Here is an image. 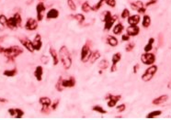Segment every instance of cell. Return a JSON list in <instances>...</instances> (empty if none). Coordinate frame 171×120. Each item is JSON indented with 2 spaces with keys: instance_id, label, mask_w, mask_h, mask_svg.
Here are the masks:
<instances>
[{
  "instance_id": "38",
  "label": "cell",
  "mask_w": 171,
  "mask_h": 120,
  "mask_svg": "<svg viewBox=\"0 0 171 120\" xmlns=\"http://www.w3.org/2000/svg\"><path fill=\"white\" fill-rule=\"evenodd\" d=\"M67 6L72 11H76L77 10V6H76L75 2L73 1V0H67Z\"/></svg>"
},
{
  "instance_id": "24",
  "label": "cell",
  "mask_w": 171,
  "mask_h": 120,
  "mask_svg": "<svg viewBox=\"0 0 171 120\" xmlns=\"http://www.w3.org/2000/svg\"><path fill=\"white\" fill-rule=\"evenodd\" d=\"M167 99H168V95L163 94V95H160L159 97L154 99L152 103H153V105H155V106H158V105H161V104L165 103Z\"/></svg>"
},
{
  "instance_id": "16",
  "label": "cell",
  "mask_w": 171,
  "mask_h": 120,
  "mask_svg": "<svg viewBox=\"0 0 171 120\" xmlns=\"http://www.w3.org/2000/svg\"><path fill=\"white\" fill-rule=\"evenodd\" d=\"M32 45H33V48L34 50L39 52L41 47H42V39H41V36L40 34H36L34 39H32Z\"/></svg>"
},
{
  "instance_id": "6",
  "label": "cell",
  "mask_w": 171,
  "mask_h": 120,
  "mask_svg": "<svg viewBox=\"0 0 171 120\" xmlns=\"http://www.w3.org/2000/svg\"><path fill=\"white\" fill-rule=\"evenodd\" d=\"M92 54V51L90 50V47L88 44H85L82 49H81V55H80V60L82 62L86 63L87 62H89V59L91 57Z\"/></svg>"
},
{
  "instance_id": "39",
  "label": "cell",
  "mask_w": 171,
  "mask_h": 120,
  "mask_svg": "<svg viewBox=\"0 0 171 120\" xmlns=\"http://www.w3.org/2000/svg\"><path fill=\"white\" fill-rule=\"evenodd\" d=\"M129 17H130V11H129V9L124 8V9L123 10V12H121V14H120V17L123 18V19H126V18H128Z\"/></svg>"
},
{
  "instance_id": "8",
  "label": "cell",
  "mask_w": 171,
  "mask_h": 120,
  "mask_svg": "<svg viewBox=\"0 0 171 120\" xmlns=\"http://www.w3.org/2000/svg\"><path fill=\"white\" fill-rule=\"evenodd\" d=\"M141 61L145 65H152L156 62V56L151 52H144L141 56Z\"/></svg>"
},
{
  "instance_id": "41",
  "label": "cell",
  "mask_w": 171,
  "mask_h": 120,
  "mask_svg": "<svg viewBox=\"0 0 171 120\" xmlns=\"http://www.w3.org/2000/svg\"><path fill=\"white\" fill-rule=\"evenodd\" d=\"M105 3L107 6L110 7V8H115L116 7V0H105Z\"/></svg>"
},
{
  "instance_id": "46",
  "label": "cell",
  "mask_w": 171,
  "mask_h": 120,
  "mask_svg": "<svg viewBox=\"0 0 171 120\" xmlns=\"http://www.w3.org/2000/svg\"><path fill=\"white\" fill-rule=\"evenodd\" d=\"M138 69H139V64L137 63V64H135V65L133 66V74H136V73H137Z\"/></svg>"
},
{
  "instance_id": "29",
  "label": "cell",
  "mask_w": 171,
  "mask_h": 120,
  "mask_svg": "<svg viewBox=\"0 0 171 120\" xmlns=\"http://www.w3.org/2000/svg\"><path fill=\"white\" fill-rule=\"evenodd\" d=\"M151 24V17L148 15H144L143 17V21H142V25L143 28L147 29Z\"/></svg>"
},
{
  "instance_id": "44",
  "label": "cell",
  "mask_w": 171,
  "mask_h": 120,
  "mask_svg": "<svg viewBox=\"0 0 171 120\" xmlns=\"http://www.w3.org/2000/svg\"><path fill=\"white\" fill-rule=\"evenodd\" d=\"M121 40L123 41H129L130 40V36L126 33V34H123L121 36Z\"/></svg>"
},
{
  "instance_id": "42",
  "label": "cell",
  "mask_w": 171,
  "mask_h": 120,
  "mask_svg": "<svg viewBox=\"0 0 171 120\" xmlns=\"http://www.w3.org/2000/svg\"><path fill=\"white\" fill-rule=\"evenodd\" d=\"M125 108H126L125 104H121V105H119V106L116 107V110H117V112L121 113V112H123V111L125 110Z\"/></svg>"
},
{
  "instance_id": "10",
  "label": "cell",
  "mask_w": 171,
  "mask_h": 120,
  "mask_svg": "<svg viewBox=\"0 0 171 120\" xmlns=\"http://www.w3.org/2000/svg\"><path fill=\"white\" fill-rule=\"evenodd\" d=\"M25 29L29 31H34L38 29V20L32 17L27 19L25 23Z\"/></svg>"
},
{
  "instance_id": "47",
  "label": "cell",
  "mask_w": 171,
  "mask_h": 120,
  "mask_svg": "<svg viewBox=\"0 0 171 120\" xmlns=\"http://www.w3.org/2000/svg\"><path fill=\"white\" fill-rule=\"evenodd\" d=\"M0 102H1V103H7V102H8V99L3 98V97H0Z\"/></svg>"
},
{
  "instance_id": "4",
  "label": "cell",
  "mask_w": 171,
  "mask_h": 120,
  "mask_svg": "<svg viewBox=\"0 0 171 120\" xmlns=\"http://www.w3.org/2000/svg\"><path fill=\"white\" fill-rule=\"evenodd\" d=\"M22 24V17L19 13H15L12 17H8L7 27L10 30H16L17 28H19Z\"/></svg>"
},
{
  "instance_id": "49",
  "label": "cell",
  "mask_w": 171,
  "mask_h": 120,
  "mask_svg": "<svg viewBox=\"0 0 171 120\" xmlns=\"http://www.w3.org/2000/svg\"><path fill=\"white\" fill-rule=\"evenodd\" d=\"M168 88H169V89H171V81L168 83Z\"/></svg>"
},
{
  "instance_id": "11",
  "label": "cell",
  "mask_w": 171,
  "mask_h": 120,
  "mask_svg": "<svg viewBox=\"0 0 171 120\" xmlns=\"http://www.w3.org/2000/svg\"><path fill=\"white\" fill-rule=\"evenodd\" d=\"M131 8L134 11H137L140 14H144L146 11L145 6L141 1H135V2L131 3Z\"/></svg>"
},
{
  "instance_id": "12",
  "label": "cell",
  "mask_w": 171,
  "mask_h": 120,
  "mask_svg": "<svg viewBox=\"0 0 171 120\" xmlns=\"http://www.w3.org/2000/svg\"><path fill=\"white\" fill-rule=\"evenodd\" d=\"M46 10V7L42 1H40L36 6V12H37V17L36 19L38 21H41L43 19V12Z\"/></svg>"
},
{
  "instance_id": "30",
  "label": "cell",
  "mask_w": 171,
  "mask_h": 120,
  "mask_svg": "<svg viewBox=\"0 0 171 120\" xmlns=\"http://www.w3.org/2000/svg\"><path fill=\"white\" fill-rule=\"evenodd\" d=\"M81 9H82L83 12H85V13H88V12H90V11H93V7L90 6L89 3H88L87 1H86V2H84V3L82 4V6H81Z\"/></svg>"
},
{
  "instance_id": "14",
  "label": "cell",
  "mask_w": 171,
  "mask_h": 120,
  "mask_svg": "<svg viewBox=\"0 0 171 120\" xmlns=\"http://www.w3.org/2000/svg\"><path fill=\"white\" fill-rule=\"evenodd\" d=\"M9 115L13 118H16V119H19V118H22L23 115H24V111L20 108H9L8 110Z\"/></svg>"
},
{
  "instance_id": "21",
  "label": "cell",
  "mask_w": 171,
  "mask_h": 120,
  "mask_svg": "<svg viewBox=\"0 0 171 120\" xmlns=\"http://www.w3.org/2000/svg\"><path fill=\"white\" fill-rule=\"evenodd\" d=\"M34 77L36 78V80L38 82H41L42 80V76H43V68L41 65H38L36 68H35V71H34Z\"/></svg>"
},
{
  "instance_id": "22",
  "label": "cell",
  "mask_w": 171,
  "mask_h": 120,
  "mask_svg": "<svg viewBox=\"0 0 171 120\" xmlns=\"http://www.w3.org/2000/svg\"><path fill=\"white\" fill-rule=\"evenodd\" d=\"M112 32L114 35H120L121 33H123V31L124 30V26H123V24H121V23H117L115 26L112 27Z\"/></svg>"
},
{
  "instance_id": "20",
  "label": "cell",
  "mask_w": 171,
  "mask_h": 120,
  "mask_svg": "<svg viewBox=\"0 0 171 120\" xmlns=\"http://www.w3.org/2000/svg\"><path fill=\"white\" fill-rule=\"evenodd\" d=\"M59 10L56 9V8H51L50 10H49L47 13H46V18L48 20H50V19H56L59 17Z\"/></svg>"
},
{
  "instance_id": "32",
  "label": "cell",
  "mask_w": 171,
  "mask_h": 120,
  "mask_svg": "<svg viewBox=\"0 0 171 120\" xmlns=\"http://www.w3.org/2000/svg\"><path fill=\"white\" fill-rule=\"evenodd\" d=\"M92 110L97 112V113H100L101 115L107 114V110L104 109L103 106H92Z\"/></svg>"
},
{
  "instance_id": "31",
  "label": "cell",
  "mask_w": 171,
  "mask_h": 120,
  "mask_svg": "<svg viewBox=\"0 0 171 120\" xmlns=\"http://www.w3.org/2000/svg\"><path fill=\"white\" fill-rule=\"evenodd\" d=\"M71 17L74 18V19L77 20V21H78L79 23H82V22H84V21L86 20V17H85V16H84L82 13H77V14H76V15H72Z\"/></svg>"
},
{
  "instance_id": "33",
  "label": "cell",
  "mask_w": 171,
  "mask_h": 120,
  "mask_svg": "<svg viewBox=\"0 0 171 120\" xmlns=\"http://www.w3.org/2000/svg\"><path fill=\"white\" fill-rule=\"evenodd\" d=\"M161 114H162V111H160V110H155V111L150 112V113H149L147 115H146V118H147V119L155 118V117H156V116L160 115Z\"/></svg>"
},
{
  "instance_id": "28",
  "label": "cell",
  "mask_w": 171,
  "mask_h": 120,
  "mask_svg": "<svg viewBox=\"0 0 171 120\" xmlns=\"http://www.w3.org/2000/svg\"><path fill=\"white\" fill-rule=\"evenodd\" d=\"M18 74V70L16 68L14 69H9V70H5L3 71V75L7 77H14Z\"/></svg>"
},
{
  "instance_id": "5",
  "label": "cell",
  "mask_w": 171,
  "mask_h": 120,
  "mask_svg": "<svg viewBox=\"0 0 171 120\" xmlns=\"http://www.w3.org/2000/svg\"><path fill=\"white\" fill-rule=\"evenodd\" d=\"M156 71H157V66L156 65H150L147 69L145 70V71L143 74L142 75V80L143 82H149L154 76L155 74H156Z\"/></svg>"
},
{
  "instance_id": "23",
  "label": "cell",
  "mask_w": 171,
  "mask_h": 120,
  "mask_svg": "<svg viewBox=\"0 0 171 120\" xmlns=\"http://www.w3.org/2000/svg\"><path fill=\"white\" fill-rule=\"evenodd\" d=\"M127 19H128L127 21L129 25H138L141 17L139 15H133V16H130Z\"/></svg>"
},
{
  "instance_id": "13",
  "label": "cell",
  "mask_w": 171,
  "mask_h": 120,
  "mask_svg": "<svg viewBox=\"0 0 171 120\" xmlns=\"http://www.w3.org/2000/svg\"><path fill=\"white\" fill-rule=\"evenodd\" d=\"M121 60V54L120 52H116L112 55L111 58V66H110V71L111 73H114L117 70V64L118 62Z\"/></svg>"
},
{
  "instance_id": "7",
  "label": "cell",
  "mask_w": 171,
  "mask_h": 120,
  "mask_svg": "<svg viewBox=\"0 0 171 120\" xmlns=\"http://www.w3.org/2000/svg\"><path fill=\"white\" fill-rule=\"evenodd\" d=\"M120 98H121V95H120V94H116L115 95V94L108 93L106 96H105V99L108 100L107 101V106L109 107H110V108L116 106L117 104H118V102L120 100Z\"/></svg>"
},
{
  "instance_id": "40",
  "label": "cell",
  "mask_w": 171,
  "mask_h": 120,
  "mask_svg": "<svg viewBox=\"0 0 171 120\" xmlns=\"http://www.w3.org/2000/svg\"><path fill=\"white\" fill-rule=\"evenodd\" d=\"M134 46H135V44H134V42H129L126 46H125V51L127 52H132L133 50V48H134Z\"/></svg>"
},
{
  "instance_id": "48",
  "label": "cell",
  "mask_w": 171,
  "mask_h": 120,
  "mask_svg": "<svg viewBox=\"0 0 171 120\" xmlns=\"http://www.w3.org/2000/svg\"><path fill=\"white\" fill-rule=\"evenodd\" d=\"M4 50H5V48H3L1 45H0V53H3V52H4Z\"/></svg>"
},
{
  "instance_id": "18",
  "label": "cell",
  "mask_w": 171,
  "mask_h": 120,
  "mask_svg": "<svg viewBox=\"0 0 171 120\" xmlns=\"http://www.w3.org/2000/svg\"><path fill=\"white\" fill-rule=\"evenodd\" d=\"M126 32L130 37H135L140 32V28L138 25H129V27L126 29Z\"/></svg>"
},
{
  "instance_id": "15",
  "label": "cell",
  "mask_w": 171,
  "mask_h": 120,
  "mask_svg": "<svg viewBox=\"0 0 171 120\" xmlns=\"http://www.w3.org/2000/svg\"><path fill=\"white\" fill-rule=\"evenodd\" d=\"M39 103L41 105V106H42V110H41V112L42 113H44L45 112V110H47L49 107H50L51 106H52V100L49 98V97H47V96H42V97H41L40 99H39Z\"/></svg>"
},
{
  "instance_id": "50",
  "label": "cell",
  "mask_w": 171,
  "mask_h": 120,
  "mask_svg": "<svg viewBox=\"0 0 171 120\" xmlns=\"http://www.w3.org/2000/svg\"><path fill=\"white\" fill-rule=\"evenodd\" d=\"M39 1H42V0H39Z\"/></svg>"
},
{
  "instance_id": "25",
  "label": "cell",
  "mask_w": 171,
  "mask_h": 120,
  "mask_svg": "<svg viewBox=\"0 0 171 120\" xmlns=\"http://www.w3.org/2000/svg\"><path fill=\"white\" fill-rule=\"evenodd\" d=\"M107 43H108L110 47H116V46H118V44H119V40H118V39H117L115 36L110 35V36H108V38H107Z\"/></svg>"
},
{
  "instance_id": "36",
  "label": "cell",
  "mask_w": 171,
  "mask_h": 120,
  "mask_svg": "<svg viewBox=\"0 0 171 120\" xmlns=\"http://www.w3.org/2000/svg\"><path fill=\"white\" fill-rule=\"evenodd\" d=\"M103 3H105V0H99V1H97V3L93 6V11H97V10H99L102 7Z\"/></svg>"
},
{
  "instance_id": "37",
  "label": "cell",
  "mask_w": 171,
  "mask_h": 120,
  "mask_svg": "<svg viewBox=\"0 0 171 120\" xmlns=\"http://www.w3.org/2000/svg\"><path fill=\"white\" fill-rule=\"evenodd\" d=\"M8 17L4 15V14H1L0 15V25L2 26H7L8 24Z\"/></svg>"
},
{
  "instance_id": "35",
  "label": "cell",
  "mask_w": 171,
  "mask_h": 120,
  "mask_svg": "<svg viewBox=\"0 0 171 120\" xmlns=\"http://www.w3.org/2000/svg\"><path fill=\"white\" fill-rule=\"evenodd\" d=\"M62 79H63V77L60 76L59 79H58L57 82H56V84H55V88H56V90L59 91V92H62V91L64 90V87H63V85H62Z\"/></svg>"
},
{
  "instance_id": "1",
  "label": "cell",
  "mask_w": 171,
  "mask_h": 120,
  "mask_svg": "<svg viewBox=\"0 0 171 120\" xmlns=\"http://www.w3.org/2000/svg\"><path fill=\"white\" fill-rule=\"evenodd\" d=\"M59 60L61 61L64 69L65 70H69L72 66V56L71 53L68 50V48L66 46H62L59 50Z\"/></svg>"
},
{
  "instance_id": "43",
  "label": "cell",
  "mask_w": 171,
  "mask_h": 120,
  "mask_svg": "<svg viewBox=\"0 0 171 120\" xmlns=\"http://www.w3.org/2000/svg\"><path fill=\"white\" fill-rule=\"evenodd\" d=\"M58 105H59V99H57V100H55L54 102V104L52 103V109L53 110H55L57 107H58Z\"/></svg>"
},
{
  "instance_id": "3",
  "label": "cell",
  "mask_w": 171,
  "mask_h": 120,
  "mask_svg": "<svg viewBox=\"0 0 171 120\" xmlns=\"http://www.w3.org/2000/svg\"><path fill=\"white\" fill-rule=\"evenodd\" d=\"M117 19H118V17L116 15L112 16L110 11H105L102 15V21L104 22V30L110 31L112 29L114 23L117 21Z\"/></svg>"
},
{
  "instance_id": "19",
  "label": "cell",
  "mask_w": 171,
  "mask_h": 120,
  "mask_svg": "<svg viewBox=\"0 0 171 120\" xmlns=\"http://www.w3.org/2000/svg\"><path fill=\"white\" fill-rule=\"evenodd\" d=\"M62 85L64 88H73L76 85L75 77H70L68 79H62Z\"/></svg>"
},
{
  "instance_id": "34",
  "label": "cell",
  "mask_w": 171,
  "mask_h": 120,
  "mask_svg": "<svg viewBox=\"0 0 171 120\" xmlns=\"http://www.w3.org/2000/svg\"><path fill=\"white\" fill-rule=\"evenodd\" d=\"M109 66H110L109 61H107V60H105V59L101 60V61L100 62V63H99V68H100V70H106V69L109 68Z\"/></svg>"
},
{
  "instance_id": "26",
  "label": "cell",
  "mask_w": 171,
  "mask_h": 120,
  "mask_svg": "<svg viewBox=\"0 0 171 120\" xmlns=\"http://www.w3.org/2000/svg\"><path fill=\"white\" fill-rule=\"evenodd\" d=\"M100 56H101V54H100V52L97 51V50H95L94 52H92L91 57H90V59H89L90 63H92V64L95 63L97 60L100 58Z\"/></svg>"
},
{
  "instance_id": "27",
  "label": "cell",
  "mask_w": 171,
  "mask_h": 120,
  "mask_svg": "<svg viewBox=\"0 0 171 120\" xmlns=\"http://www.w3.org/2000/svg\"><path fill=\"white\" fill-rule=\"evenodd\" d=\"M154 42H155V39H154V38H150V39H148L147 44H146V45L144 46V48H143L144 52H150L153 50V44H154Z\"/></svg>"
},
{
  "instance_id": "45",
  "label": "cell",
  "mask_w": 171,
  "mask_h": 120,
  "mask_svg": "<svg viewBox=\"0 0 171 120\" xmlns=\"http://www.w3.org/2000/svg\"><path fill=\"white\" fill-rule=\"evenodd\" d=\"M156 1H157V0H149V1L145 4V8H146V7H150L151 5L156 4Z\"/></svg>"
},
{
  "instance_id": "17",
  "label": "cell",
  "mask_w": 171,
  "mask_h": 120,
  "mask_svg": "<svg viewBox=\"0 0 171 120\" xmlns=\"http://www.w3.org/2000/svg\"><path fill=\"white\" fill-rule=\"evenodd\" d=\"M49 53H50V56L52 57L54 66L58 65L60 60H59V54L56 52V50L54 49V48H53V47H50V48H49Z\"/></svg>"
},
{
  "instance_id": "2",
  "label": "cell",
  "mask_w": 171,
  "mask_h": 120,
  "mask_svg": "<svg viewBox=\"0 0 171 120\" xmlns=\"http://www.w3.org/2000/svg\"><path fill=\"white\" fill-rule=\"evenodd\" d=\"M22 53H23V49L18 45L10 46L8 48H5L4 52H3L5 57L8 58V60H14Z\"/></svg>"
},
{
  "instance_id": "9",
  "label": "cell",
  "mask_w": 171,
  "mask_h": 120,
  "mask_svg": "<svg viewBox=\"0 0 171 120\" xmlns=\"http://www.w3.org/2000/svg\"><path fill=\"white\" fill-rule=\"evenodd\" d=\"M19 42L20 44L22 45V47L24 49H26L29 52L32 53L34 52V48H33V45H32V40H31L29 38H26V37H23V38H20L19 39Z\"/></svg>"
}]
</instances>
